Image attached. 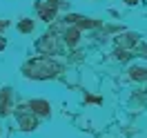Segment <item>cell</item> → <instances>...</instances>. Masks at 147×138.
I'll return each mask as SVG.
<instances>
[{
	"instance_id": "cell-1",
	"label": "cell",
	"mask_w": 147,
	"mask_h": 138,
	"mask_svg": "<svg viewBox=\"0 0 147 138\" xmlns=\"http://www.w3.org/2000/svg\"><path fill=\"white\" fill-rule=\"evenodd\" d=\"M60 71V67L54 65L49 58H34L25 65V74L29 78H51Z\"/></svg>"
},
{
	"instance_id": "cell-2",
	"label": "cell",
	"mask_w": 147,
	"mask_h": 138,
	"mask_svg": "<svg viewBox=\"0 0 147 138\" xmlns=\"http://www.w3.org/2000/svg\"><path fill=\"white\" fill-rule=\"evenodd\" d=\"M18 125H20V129H25V131L36 129L38 127V120H36V116H34V111H29V114L18 111Z\"/></svg>"
},
{
	"instance_id": "cell-3",
	"label": "cell",
	"mask_w": 147,
	"mask_h": 138,
	"mask_svg": "<svg viewBox=\"0 0 147 138\" xmlns=\"http://www.w3.org/2000/svg\"><path fill=\"white\" fill-rule=\"evenodd\" d=\"M38 49H40L42 54H51V51H56V38L47 34V36L38 42Z\"/></svg>"
},
{
	"instance_id": "cell-4",
	"label": "cell",
	"mask_w": 147,
	"mask_h": 138,
	"mask_svg": "<svg viewBox=\"0 0 147 138\" xmlns=\"http://www.w3.org/2000/svg\"><path fill=\"white\" fill-rule=\"evenodd\" d=\"M29 109L34 111V114H40V116H47L51 107H49V102H47V100H31V102H29Z\"/></svg>"
},
{
	"instance_id": "cell-5",
	"label": "cell",
	"mask_w": 147,
	"mask_h": 138,
	"mask_svg": "<svg viewBox=\"0 0 147 138\" xmlns=\"http://www.w3.org/2000/svg\"><path fill=\"white\" fill-rule=\"evenodd\" d=\"M9 105H11V92L9 89H2L0 92V116H5L9 111Z\"/></svg>"
},
{
	"instance_id": "cell-6",
	"label": "cell",
	"mask_w": 147,
	"mask_h": 138,
	"mask_svg": "<svg viewBox=\"0 0 147 138\" xmlns=\"http://www.w3.org/2000/svg\"><path fill=\"white\" fill-rule=\"evenodd\" d=\"M78 36H80V29H78V27L67 29V31H65V42H67L69 47H74L76 42H78Z\"/></svg>"
},
{
	"instance_id": "cell-7",
	"label": "cell",
	"mask_w": 147,
	"mask_h": 138,
	"mask_svg": "<svg viewBox=\"0 0 147 138\" xmlns=\"http://www.w3.org/2000/svg\"><path fill=\"white\" fill-rule=\"evenodd\" d=\"M38 11H40L42 20H54L56 16V7H51V5H38Z\"/></svg>"
},
{
	"instance_id": "cell-8",
	"label": "cell",
	"mask_w": 147,
	"mask_h": 138,
	"mask_svg": "<svg viewBox=\"0 0 147 138\" xmlns=\"http://www.w3.org/2000/svg\"><path fill=\"white\" fill-rule=\"evenodd\" d=\"M129 74L134 80H147V69H140V67H131Z\"/></svg>"
},
{
	"instance_id": "cell-9",
	"label": "cell",
	"mask_w": 147,
	"mask_h": 138,
	"mask_svg": "<svg viewBox=\"0 0 147 138\" xmlns=\"http://www.w3.org/2000/svg\"><path fill=\"white\" fill-rule=\"evenodd\" d=\"M18 29L22 31V34H29V31H34V20H29V18H22L18 22Z\"/></svg>"
},
{
	"instance_id": "cell-10",
	"label": "cell",
	"mask_w": 147,
	"mask_h": 138,
	"mask_svg": "<svg viewBox=\"0 0 147 138\" xmlns=\"http://www.w3.org/2000/svg\"><path fill=\"white\" fill-rule=\"evenodd\" d=\"M138 42V36L136 34H125V36H118V45H134Z\"/></svg>"
},
{
	"instance_id": "cell-11",
	"label": "cell",
	"mask_w": 147,
	"mask_h": 138,
	"mask_svg": "<svg viewBox=\"0 0 147 138\" xmlns=\"http://www.w3.org/2000/svg\"><path fill=\"white\" fill-rule=\"evenodd\" d=\"M116 58H118V60H127L129 51H127V49H116Z\"/></svg>"
},
{
	"instance_id": "cell-12",
	"label": "cell",
	"mask_w": 147,
	"mask_h": 138,
	"mask_svg": "<svg viewBox=\"0 0 147 138\" xmlns=\"http://www.w3.org/2000/svg\"><path fill=\"white\" fill-rule=\"evenodd\" d=\"M47 5H51V7H58V5H63V0H47Z\"/></svg>"
},
{
	"instance_id": "cell-13",
	"label": "cell",
	"mask_w": 147,
	"mask_h": 138,
	"mask_svg": "<svg viewBox=\"0 0 147 138\" xmlns=\"http://www.w3.org/2000/svg\"><path fill=\"white\" fill-rule=\"evenodd\" d=\"M5 47H7V40H5V38H0V51H2Z\"/></svg>"
},
{
	"instance_id": "cell-14",
	"label": "cell",
	"mask_w": 147,
	"mask_h": 138,
	"mask_svg": "<svg viewBox=\"0 0 147 138\" xmlns=\"http://www.w3.org/2000/svg\"><path fill=\"white\" fill-rule=\"evenodd\" d=\"M125 2H127V5H138L140 0H125Z\"/></svg>"
},
{
	"instance_id": "cell-15",
	"label": "cell",
	"mask_w": 147,
	"mask_h": 138,
	"mask_svg": "<svg viewBox=\"0 0 147 138\" xmlns=\"http://www.w3.org/2000/svg\"><path fill=\"white\" fill-rule=\"evenodd\" d=\"M0 29H2V22H0Z\"/></svg>"
}]
</instances>
